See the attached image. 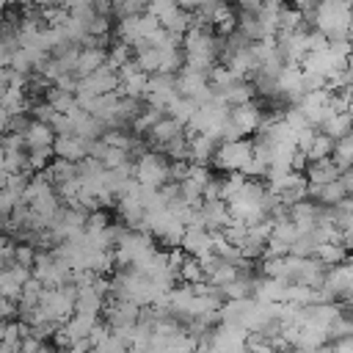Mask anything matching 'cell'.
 Here are the masks:
<instances>
[{"label":"cell","instance_id":"obj_1","mask_svg":"<svg viewBox=\"0 0 353 353\" xmlns=\"http://www.w3.org/2000/svg\"><path fill=\"white\" fill-rule=\"evenodd\" d=\"M350 22H353V3H347V0H323V3H317L312 28L320 30L328 41H342V39H347Z\"/></svg>","mask_w":353,"mask_h":353},{"label":"cell","instance_id":"obj_2","mask_svg":"<svg viewBox=\"0 0 353 353\" xmlns=\"http://www.w3.org/2000/svg\"><path fill=\"white\" fill-rule=\"evenodd\" d=\"M135 182L143 188L160 190L163 185L171 182V160L163 152H146L143 157L135 160Z\"/></svg>","mask_w":353,"mask_h":353},{"label":"cell","instance_id":"obj_3","mask_svg":"<svg viewBox=\"0 0 353 353\" xmlns=\"http://www.w3.org/2000/svg\"><path fill=\"white\" fill-rule=\"evenodd\" d=\"M254 157V141L243 138V141H232V143H221L210 160V168L215 171H226V174H240L245 168V163Z\"/></svg>","mask_w":353,"mask_h":353},{"label":"cell","instance_id":"obj_4","mask_svg":"<svg viewBox=\"0 0 353 353\" xmlns=\"http://www.w3.org/2000/svg\"><path fill=\"white\" fill-rule=\"evenodd\" d=\"M141 309L138 303L132 301H121V298H108L105 301V309H102V317L110 328H124V325H138L141 320Z\"/></svg>","mask_w":353,"mask_h":353},{"label":"cell","instance_id":"obj_5","mask_svg":"<svg viewBox=\"0 0 353 353\" xmlns=\"http://www.w3.org/2000/svg\"><path fill=\"white\" fill-rule=\"evenodd\" d=\"M30 276H33L30 268L8 265V268L3 270V276H0V295H3L6 301L19 303V298H22V287H25V281H28Z\"/></svg>","mask_w":353,"mask_h":353},{"label":"cell","instance_id":"obj_6","mask_svg":"<svg viewBox=\"0 0 353 353\" xmlns=\"http://www.w3.org/2000/svg\"><path fill=\"white\" fill-rule=\"evenodd\" d=\"M52 154L58 160H66V163H74L80 165L85 157H88V143L77 135H55V143H52Z\"/></svg>","mask_w":353,"mask_h":353},{"label":"cell","instance_id":"obj_7","mask_svg":"<svg viewBox=\"0 0 353 353\" xmlns=\"http://www.w3.org/2000/svg\"><path fill=\"white\" fill-rule=\"evenodd\" d=\"M262 108L256 105V102H248V105H243V108H232V113H229V121L243 132V138L245 135H251V132H259V127H262Z\"/></svg>","mask_w":353,"mask_h":353},{"label":"cell","instance_id":"obj_8","mask_svg":"<svg viewBox=\"0 0 353 353\" xmlns=\"http://www.w3.org/2000/svg\"><path fill=\"white\" fill-rule=\"evenodd\" d=\"M347 199V190L342 188V182L339 179H334V182H328V185H309V201H314V204H320V207H336V204H342Z\"/></svg>","mask_w":353,"mask_h":353},{"label":"cell","instance_id":"obj_9","mask_svg":"<svg viewBox=\"0 0 353 353\" xmlns=\"http://www.w3.org/2000/svg\"><path fill=\"white\" fill-rule=\"evenodd\" d=\"M108 63V50L105 47H80V58L74 66V77L83 80L88 74H94L97 69H102Z\"/></svg>","mask_w":353,"mask_h":353},{"label":"cell","instance_id":"obj_10","mask_svg":"<svg viewBox=\"0 0 353 353\" xmlns=\"http://www.w3.org/2000/svg\"><path fill=\"white\" fill-rule=\"evenodd\" d=\"M182 251L196 259H201L204 254H212V234L207 229H185Z\"/></svg>","mask_w":353,"mask_h":353},{"label":"cell","instance_id":"obj_11","mask_svg":"<svg viewBox=\"0 0 353 353\" xmlns=\"http://www.w3.org/2000/svg\"><path fill=\"white\" fill-rule=\"evenodd\" d=\"M287 281L279 279H256L254 284V301L256 303H284Z\"/></svg>","mask_w":353,"mask_h":353},{"label":"cell","instance_id":"obj_12","mask_svg":"<svg viewBox=\"0 0 353 353\" xmlns=\"http://www.w3.org/2000/svg\"><path fill=\"white\" fill-rule=\"evenodd\" d=\"M52 143H55L52 127H50V124H41V121H30V127H28V132H25V146H28V152H33V149H52Z\"/></svg>","mask_w":353,"mask_h":353},{"label":"cell","instance_id":"obj_13","mask_svg":"<svg viewBox=\"0 0 353 353\" xmlns=\"http://www.w3.org/2000/svg\"><path fill=\"white\" fill-rule=\"evenodd\" d=\"M347 256H350V251L345 248V243H323V245H317V251H314L312 259H317L325 270H331V268L342 265Z\"/></svg>","mask_w":353,"mask_h":353},{"label":"cell","instance_id":"obj_14","mask_svg":"<svg viewBox=\"0 0 353 353\" xmlns=\"http://www.w3.org/2000/svg\"><path fill=\"white\" fill-rule=\"evenodd\" d=\"M339 168L334 165V160L328 157V160H320V163H309V168H306V182L309 185H328V182H334V179H339Z\"/></svg>","mask_w":353,"mask_h":353},{"label":"cell","instance_id":"obj_15","mask_svg":"<svg viewBox=\"0 0 353 353\" xmlns=\"http://www.w3.org/2000/svg\"><path fill=\"white\" fill-rule=\"evenodd\" d=\"M218 146H221V143L212 141L210 135H193V138H190V163L210 165V160H212V154H215Z\"/></svg>","mask_w":353,"mask_h":353},{"label":"cell","instance_id":"obj_16","mask_svg":"<svg viewBox=\"0 0 353 353\" xmlns=\"http://www.w3.org/2000/svg\"><path fill=\"white\" fill-rule=\"evenodd\" d=\"M132 52H135V63L141 66V72H146V74H157L160 72V50L149 47L146 41H138L132 47Z\"/></svg>","mask_w":353,"mask_h":353},{"label":"cell","instance_id":"obj_17","mask_svg":"<svg viewBox=\"0 0 353 353\" xmlns=\"http://www.w3.org/2000/svg\"><path fill=\"white\" fill-rule=\"evenodd\" d=\"M320 132H325L334 143L342 141V138H347V135L353 132V119H350V113H334V116L320 127Z\"/></svg>","mask_w":353,"mask_h":353},{"label":"cell","instance_id":"obj_18","mask_svg":"<svg viewBox=\"0 0 353 353\" xmlns=\"http://www.w3.org/2000/svg\"><path fill=\"white\" fill-rule=\"evenodd\" d=\"M44 176L50 179V185L52 188H58V185H66V182H72V179H77V165L74 163H66V160H52L50 163V168L44 171Z\"/></svg>","mask_w":353,"mask_h":353},{"label":"cell","instance_id":"obj_19","mask_svg":"<svg viewBox=\"0 0 353 353\" xmlns=\"http://www.w3.org/2000/svg\"><path fill=\"white\" fill-rule=\"evenodd\" d=\"M254 94H256V88H254L251 83H237V85H232V88L221 91L218 97H221L229 108H243V105L254 102Z\"/></svg>","mask_w":353,"mask_h":353},{"label":"cell","instance_id":"obj_20","mask_svg":"<svg viewBox=\"0 0 353 353\" xmlns=\"http://www.w3.org/2000/svg\"><path fill=\"white\" fill-rule=\"evenodd\" d=\"M196 110H199V105L193 102V99H185V97H176L168 108H165V116L168 119H174V121H179L182 127H188L190 121H193V116H196Z\"/></svg>","mask_w":353,"mask_h":353},{"label":"cell","instance_id":"obj_21","mask_svg":"<svg viewBox=\"0 0 353 353\" xmlns=\"http://www.w3.org/2000/svg\"><path fill=\"white\" fill-rule=\"evenodd\" d=\"M334 146H336V143H334L325 132H320V130H317V135L312 138V143L306 146V152H303V154H306V160H309V163H320V160H328V157L334 154Z\"/></svg>","mask_w":353,"mask_h":353},{"label":"cell","instance_id":"obj_22","mask_svg":"<svg viewBox=\"0 0 353 353\" xmlns=\"http://www.w3.org/2000/svg\"><path fill=\"white\" fill-rule=\"evenodd\" d=\"M135 141H138V135H132L130 130H105V135H102V143L105 146L119 149V152H127V154L132 152Z\"/></svg>","mask_w":353,"mask_h":353},{"label":"cell","instance_id":"obj_23","mask_svg":"<svg viewBox=\"0 0 353 353\" xmlns=\"http://www.w3.org/2000/svg\"><path fill=\"white\" fill-rule=\"evenodd\" d=\"M99 323V317H94V314H72V320L63 325L66 331H69V336L77 342V339H88V334H91V328Z\"/></svg>","mask_w":353,"mask_h":353},{"label":"cell","instance_id":"obj_24","mask_svg":"<svg viewBox=\"0 0 353 353\" xmlns=\"http://www.w3.org/2000/svg\"><path fill=\"white\" fill-rule=\"evenodd\" d=\"M176 279L182 284H188V287H196V284H204L207 281V276H204V270H201V265H199L196 256H188L185 259V265L179 268V276Z\"/></svg>","mask_w":353,"mask_h":353},{"label":"cell","instance_id":"obj_25","mask_svg":"<svg viewBox=\"0 0 353 353\" xmlns=\"http://www.w3.org/2000/svg\"><path fill=\"white\" fill-rule=\"evenodd\" d=\"M47 102L55 108V113H72V110H77V99H74V94H69V91H61V88H50V94H47Z\"/></svg>","mask_w":353,"mask_h":353},{"label":"cell","instance_id":"obj_26","mask_svg":"<svg viewBox=\"0 0 353 353\" xmlns=\"http://www.w3.org/2000/svg\"><path fill=\"white\" fill-rule=\"evenodd\" d=\"M135 58V52H132V47L130 44H124V41H113L110 47H108V63L119 72L127 61H132Z\"/></svg>","mask_w":353,"mask_h":353},{"label":"cell","instance_id":"obj_27","mask_svg":"<svg viewBox=\"0 0 353 353\" xmlns=\"http://www.w3.org/2000/svg\"><path fill=\"white\" fill-rule=\"evenodd\" d=\"M52 160H55L52 149H33V152H28V171L30 174H44Z\"/></svg>","mask_w":353,"mask_h":353},{"label":"cell","instance_id":"obj_28","mask_svg":"<svg viewBox=\"0 0 353 353\" xmlns=\"http://www.w3.org/2000/svg\"><path fill=\"white\" fill-rule=\"evenodd\" d=\"M245 182H248V179H245L243 174H237V171H234V174H226V176L221 179V199L229 204V201L245 188Z\"/></svg>","mask_w":353,"mask_h":353},{"label":"cell","instance_id":"obj_29","mask_svg":"<svg viewBox=\"0 0 353 353\" xmlns=\"http://www.w3.org/2000/svg\"><path fill=\"white\" fill-rule=\"evenodd\" d=\"M146 14V3L141 0H124V3H113V19L121 22V19H130V17H141Z\"/></svg>","mask_w":353,"mask_h":353},{"label":"cell","instance_id":"obj_30","mask_svg":"<svg viewBox=\"0 0 353 353\" xmlns=\"http://www.w3.org/2000/svg\"><path fill=\"white\" fill-rule=\"evenodd\" d=\"M234 279H240V270H237V265H229V262H221V268L207 279V284H212V287H226V284H232Z\"/></svg>","mask_w":353,"mask_h":353},{"label":"cell","instance_id":"obj_31","mask_svg":"<svg viewBox=\"0 0 353 353\" xmlns=\"http://www.w3.org/2000/svg\"><path fill=\"white\" fill-rule=\"evenodd\" d=\"M284 124L298 135L301 130H306V127H312L309 124V119L303 116V110L298 108V105H292V108H284Z\"/></svg>","mask_w":353,"mask_h":353},{"label":"cell","instance_id":"obj_32","mask_svg":"<svg viewBox=\"0 0 353 353\" xmlns=\"http://www.w3.org/2000/svg\"><path fill=\"white\" fill-rule=\"evenodd\" d=\"M36 248L30 245V243H17V248H14V265H22V268H33V262H36Z\"/></svg>","mask_w":353,"mask_h":353},{"label":"cell","instance_id":"obj_33","mask_svg":"<svg viewBox=\"0 0 353 353\" xmlns=\"http://www.w3.org/2000/svg\"><path fill=\"white\" fill-rule=\"evenodd\" d=\"M212 176H215V174H212V168H210V165H199V163H190V174H188V179H190V182H196L201 190L207 188V182H210Z\"/></svg>","mask_w":353,"mask_h":353},{"label":"cell","instance_id":"obj_34","mask_svg":"<svg viewBox=\"0 0 353 353\" xmlns=\"http://www.w3.org/2000/svg\"><path fill=\"white\" fill-rule=\"evenodd\" d=\"M174 8H176V3H171V0H154V3H146V14H152L154 19H165Z\"/></svg>","mask_w":353,"mask_h":353},{"label":"cell","instance_id":"obj_35","mask_svg":"<svg viewBox=\"0 0 353 353\" xmlns=\"http://www.w3.org/2000/svg\"><path fill=\"white\" fill-rule=\"evenodd\" d=\"M190 174V163L188 160H176L171 163V182H185Z\"/></svg>","mask_w":353,"mask_h":353},{"label":"cell","instance_id":"obj_36","mask_svg":"<svg viewBox=\"0 0 353 353\" xmlns=\"http://www.w3.org/2000/svg\"><path fill=\"white\" fill-rule=\"evenodd\" d=\"M331 350H334V353H353V336L334 339V342H331Z\"/></svg>","mask_w":353,"mask_h":353},{"label":"cell","instance_id":"obj_37","mask_svg":"<svg viewBox=\"0 0 353 353\" xmlns=\"http://www.w3.org/2000/svg\"><path fill=\"white\" fill-rule=\"evenodd\" d=\"M11 88V69L8 66H0V97Z\"/></svg>","mask_w":353,"mask_h":353},{"label":"cell","instance_id":"obj_38","mask_svg":"<svg viewBox=\"0 0 353 353\" xmlns=\"http://www.w3.org/2000/svg\"><path fill=\"white\" fill-rule=\"evenodd\" d=\"M66 353H91V342L88 339H77Z\"/></svg>","mask_w":353,"mask_h":353},{"label":"cell","instance_id":"obj_39","mask_svg":"<svg viewBox=\"0 0 353 353\" xmlns=\"http://www.w3.org/2000/svg\"><path fill=\"white\" fill-rule=\"evenodd\" d=\"M8 127H11V113L6 108H0V135H6Z\"/></svg>","mask_w":353,"mask_h":353},{"label":"cell","instance_id":"obj_40","mask_svg":"<svg viewBox=\"0 0 353 353\" xmlns=\"http://www.w3.org/2000/svg\"><path fill=\"white\" fill-rule=\"evenodd\" d=\"M36 353H55V347H52V345H47V342H44V345H41V347H39V350H36Z\"/></svg>","mask_w":353,"mask_h":353},{"label":"cell","instance_id":"obj_41","mask_svg":"<svg viewBox=\"0 0 353 353\" xmlns=\"http://www.w3.org/2000/svg\"><path fill=\"white\" fill-rule=\"evenodd\" d=\"M345 248L353 254V234H347V237H345Z\"/></svg>","mask_w":353,"mask_h":353},{"label":"cell","instance_id":"obj_42","mask_svg":"<svg viewBox=\"0 0 353 353\" xmlns=\"http://www.w3.org/2000/svg\"><path fill=\"white\" fill-rule=\"evenodd\" d=\"M284 353H306V350H301V347H287Z\"/></svg>","mask_w":353,"mask_h":353},{"label":"cell","instance_id":"obj_43","mask_svg":"<svg viewBox=\"0 0 353 353\" xmlns=\"http://www.w3.org/2000/svg\"><path fill=\"white\" fill-rule=\"evenodd\" d=\"M3 334H6V320H0V342H3Z\"/></svg>","mask_w":353,"mask_h":353},{"label":"cell","instance_id":"obj_44","mask_svg":"<svg viewBox=\"0 0 353 353\" xmlns=\"http://www.w3.org/2000/svg\"><path fill=\"white\" fill-rule=\"evenodd\" d=\"M347 41L353 44V22H350V30H347Z\"/></svg>","mask_w":353,"mask_h":353},{"label":"cell","instance_id":"obj_45","mask_svg":"<svg viewBox=\"0 0 353 353\" xmlns=\"http://www.w3.org/2000/svg\"><path fill=\"white\" fill-rule=\"evenodd\" d=\"M347 113H350V119H353V99H350V110H347Z\"/></svg>","mask_w":353,"mask_h":353}]
</instances>
